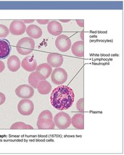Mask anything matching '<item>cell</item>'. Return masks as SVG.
<instances>
[{"label": "cell", "mask_w": 124, "mask_h": 155, "mask_svg": "<svg viewBox=\"0 0 124 155\" xmlns=\"http://www.w3.org/2000/svg\"><path fill=\"white\" fill-rule=\"evenodd\" d=\"M75 101V93L72 88L66 85H59L52 91L50 102L53 107L58 110L70 108Z\"/></svg>", "instance_id": "6da1fadb"}, {"label": "cell", "mask_w": 124, "mask_h": 155, "mask_svg": "<svg viewBox=\"0 0 124 155\" xmlns=\"http://www.w3.org/2000/svg\"><path fill=\"white\" fill-rule=\"evenodd\" d=\"M37 128L39 130H53L55 125L53 120V115L50 110L42 111L37 119Z\"/></svg>", "instance_id": "7a4b0ae2"}, {"label": "cell", "mask_w": 124, "mask_h": 155, "mask_svg": "<svg viewBox=\"0 0 124 155\" xmlns=\"http://www.w3.org/2000/svg\"><path fill=\"white\" fill-rule=\"evenodd\" d=\"M35 41L29 37L21 39L16 45V50L19 54L22 56L30 54L35 49Z\"/></svg>", "instance_id": "3957f363"}, {"label": "cell", "mask_w": 124, "mask_h": 155, "mask_svg": "<svg viewBox=\"0 0 124 155\" xmlns=\"http://www.w3.org/2000/svg\"><path fill=\"white\" fill-rule=\"evenodd\" d=\"M53 121L55 126L58 128L66 129L71 125L72 118L68 114L64 112H60L56 114Z\"/></svg>", "instance_id": "277c9868"}, {"label": "cell", "mask_w": 124, "mask_h": 155, "mask_svg": "<svg viewBox=\"0 0 124 155\" xmlns=\"http://www.w3.org/2000/svg\"><path fill=\"white\" fill-rule=\"evenodd\" d=\"M34 110V105L29 99H22L19 102L17 110L19 113L23 116L30 115Z\"/></svg>", "instance_id": "5b68a950"}, {"label": "cell", "mask_w": 124, "mask_h": 155, "mask_svg": "<svg viewBox=\"0 0 124 155\" xmlns=\"http://www.w3.org/2000/svg\"><path fill=\"white\" fill-rule=\"evenodd\" d=\"M51 79L53 83L56 85H62L68 79L67 72L63 68H56L51 74Z\"/></svg>", "instance_id": "8992f818"}, {"label": "cell", "mask_w": 124, "mask_h": 155, "mask_svg": "<svg viewBox=\"0 0 124 155\" xmlns=\"http://www.w3.org/2000/svg\"><path fill=\"white\" fill-rule=\"evenodd\" d=\"M15 93L17 97L21 98L29 99L34 94V89L30 85L22 84L16 88Z\"/></svg>", "instance_id": "52a82bcc"}, {"label": "cell", "mask_w": 124, "mask_h": 155, "mask_svg": "<svg viewBox=\"0 0 124 155\" xmlns=\"http://www.w3.org/2000/svg\"><path fill=\"white\" fill-rule=\"evenodd\" d=\"M55 46L61 52H65L69 51L72 47V41L68 36L61 35L55 40Z\"/></svg>", "instance_id": "ba28073f"}, {"label": "cell", "mask_w": 124, "mask_h": 155, "mask_svg": "<svg viewBox=\"0 0 124 155\" xmlns=\"http://www.w3.org/2000/svg\"><path fill=\"white\" fill-rule=\"evenodd\" d=\"M9 31L14 36H20L26 31V26L22 21L14 20L11 23Z\"/></svg>", "instance_id": "9c48e42d"}, {"label": "cell", "mask_w": 124, "mask_h": 155, "mask_svg": "<svg viewBox=\"0 0 124 155\" xmlns=\"http://www.w3.org/2000/svg\"><path fill=\"white\" fill-rule=\"evenodd\" d=\"M21 66L25 71L27 72H33L36 70L37 62L33 56H27L22 59Z\"/></svg>", "instance_id": "30bf717a"}, {"label": "cell", "mask_w": 124, "mask_h": 155, "mask_svg": "<svg viewBox=\"0 0 124 155\" xmlns=\"http://www.w3.org/2000/svg\"><path fill=\"white\" fill-rule=\"evenodd\" d=\"M47 62L52 68H60L63 63V57L58 53H50L47 56Z\"/></svg>", "instance_id": "8fae6325"}, {"label": "cell", "mask_w": 124, "mask_h": 155, "mask_svg": "<svg viewBox=\"0 0 124 155\" xmlns=\"http://www.w3.org/2000/svg\"><path fill=\"white\" fill-rule=\"evenodd\" d=\"M47 30L50 35L59 36L62 35L63 32V27L57 21H52L49 22L47 25Z\"/></svg>", "instance_id": "7c38bea8"}, {"label": "cell", "mask_w": 124, "mask_h": 155, "mask_svg": "<svg viewBox=\"0 0 124 155\" xmlns=\"http://www.w3.org/2000/svg\"><path fill=\"white\" fill-rule=\"evenodd\" d=\"M11 51L9 42L5 39H0V59L7 58Z\"/></svg>", "instance_id": "4fadbf2b"}, {"label": "cell", "mask_w": 124, "mask_h": 155, "mask_svg": "<svg viewBox=\"0 0 124 155\" xmlns=\"http://www.w3.org/2000/svg\"><path fill=\"white\" fill-rule=\"evenodd\" d=\"M44 80H46V78L38 71L32 72L28 78V82L30 85L34 88H37L38 84Z\"/></svg>", "instance_id": "5bb4252c"}, {"label": "cell", "mask_w": 124, "mask_h": 155, "mask_svg": "<svg viewBox=\"0 0 124 155\" xmlns=\"http://www.w3.org/2000/svg\"><path fill=\"white\" fill-rule=\"evenodd\" d=\"M8 69L13 72H17L21 68V63L19 58L15 55L10 56L7 61Z\"/></svg>", "instance_id": "9a60e30c"}, {"label": "cell", "mask_w": 124, "mask_h": 155, "mask_svg": "<svg viewBox=\"0 0 124 155\" xmlns=\"http://www.w3.org/2000/svg\"><path fill=\"white\" fill-rule=\"evenodd\" d=\"M26 32L29 38L39 39L42 36V31L40 27L36 25H30L26 28Z\"/></svg>", "instance_id": "2e32d148"}, {"label": "cell", "mask_w": 124, "mask_h": 155, "mask_svg": "<svg viewBox=\"0 0 124 155\" xmlns=\"http://www.w3.org/2000/svg\"><path fill=\"white\" fill-rule=\"evenodd\" d=\"M72 51L73 55L78 58L84 56V42L83 41L75 42L72 46Z\"/></svg>", "instance_id": "e0dca14e"}, {"label": "cell", "mask_w": 124, "mask_h": 155, "mask_svg": "<svg viewBox=\"0 0 124 155\" xmlns=\"http://www.w3.org/2000/svg\"><path fill=\"white\" fill-rule=\"evenodd\" d=\"M72 124L76 129L83 130L84 128V115L76 114L72 118Z\"/></svg>", "instance_id": "ac0fdd59"}, {"label": "cell", "mask_w": 124, "mask_h": 155, "mask_svg": "<svg viewBox=\"0 0 124 155\" xmlns=\"http://www.w3.org/2000/svg\"><path fill=\"white\" fill-rule=\"evenodd\" d=\"M36 71L39 72L46 79L51 75L52 72V68L48 63H43L37 66Z\"/></svg>", "instance_id": "d6986e66"}, {"label": "cell", "mask_w": 124, "mask_h": 155, "mask_svg": "<svg viewBox=\"0 0 124 155\" xmlns=\"http://www.w3.org/2000/svg\"><path fill=\"white\" fill-rule=\"evenodd\" d=\"M38 92L42 95L49 94L52 91V85L46 80L40 81L37 87Z\"/></svg>", "instance_id": "ffe728a7"}, {"label": "cell", "mask_w": 124, "mask_h": 155, "mask_svg": "<svg viewBox=\"0 0 124 155\" xmlns=\"http://www.w3.org/2000/svg\"><path fill=\"white\" fill-rule=\"evenodd\" d=\"M11 130H33V128L29 125H27L25 123L21 122V121H18L13 124L11 127Z\"/></svg>", "instance_id": "44dd1931"}, {"label": "cell", "mask_w": 124, "mask_h": 155, "mask_svg": "<svg viewBox=\"0 0 124 155\" xmlns=\"http://www.w3.org/2000/svg\"><path fill=\"white\" fill-rule=\"evenodd\" d=\"M9 33V29L5 25L0 24V38H6Z\"/></svg>", "instance_id": "7402d4cb"}, {"label": "cell", "mask_w": 124, "mask_h": 155, "mask_svg": "<svg viewBox=\"0 0 124 155\" xmlns=\"http://www.w3.org/2000/svg\"><path fill=\"white\" fill-rule=\"evenodd\" d=\"M76 107L79 111L83 112V98L79 100L76 104Z\"/></svg>", "instance_id": "603a6c76"}, {"label": "cell", "mask_w": 124, "mask_h": 155, "mask_svg": "<svg viewBox=\"0 0 124 155\" xmlns=\"http://www.w3.org/2000/svg\"><path fill=\"white\" fill-rule=\"evenodd\" d=\"M6 101V96L5 95L2 93L0 92V105H3Z\"/></svg>", "instance_id": "cb8c5ba5"}, {"label": "cell", "mask_w": 124, "mask_h": 155, "mask_svg": "<svg viewBox=\"0 0 124 155\" xmlns=\"http://www.w3.org/2000/svg\"><path fill=\"white\" fill-rule=\"evenodd\" d=\"M37 23H38L39 24L43 25L49 24L50 21H49V20H39H39H37Z\"/></svg>", "instance_id": "d4e9b609"}, {"label": "cell", "mask_w": 124, "mask_h": 155, "mask_svg": "<svg viewBox=\"0 0 124 155\" xmlns=\"http://www.w3.org/2000/svg\"><path fill=\"white\" fill-rule=\"evenodd\" d=\"M5 69V65L4 62L2 61H0V73H2Z\"/></svg>", "instance_id": "484cf974"}, {"label": "cell", "mask_w": 124, "mask_h": 155, "mask_svg": "<svg viewBox=\"0 0 124 155\" xmlns=\"http://www.w3.org/2000/svg\"><path fill=\"white\" fill-rule=\"evenodd\" d=\"M76 23L79 26L83 28L84 26V21L83 20H76Z\"/></svg>", "instance_id": "4316f807"}, {"label": "cell", "mask_w": 124, "mask_h": 155, "mask_svg": "<svg viewBox=\"0 0 124 155\" xmlns=\"http://www.w3.org/2000/svg\"><path fill=\"white\" fill-rule=\"evenodd\" d=\"M34 21L35 20H33V19H32V20H22V21H23L25 24H26V23H27V24L32 23H33V22H34Z\"/></svg>", "instance_id": "83f0119b"}, {"label": "cell", "mask_w": 124, "mask_h": 155, "mask_svg": "<svg viewBox=\"0 0 124 155\" xmlns=\"http://www.w3.org/2000/svg\"><path fill=\"white\" fill-rule=\"evenodd\" d=\"M61 22H63V23H68V22H70V20H60Z\"/></svg>", "instance_id": "f1b7e54d"}]
</instances>
